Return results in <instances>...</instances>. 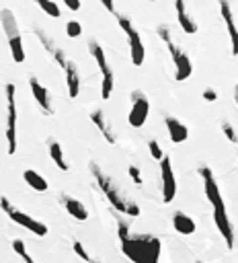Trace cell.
<instances>
[{
    "mask_svg": "<svg viewBox=\"0 0 238 263\" xmlns=\"http://www.w3.org/2000/svg\"><path fill=\"white\" fill-rule=\"evenodd\" d=\"M122 251L132 263H160V241L154 235H134L124 218H115Z\"/></svg>",
    "mask_w": 238,
    "mask_h": 263,
    "instance_id": "cell-1",
    "label": "cell"
},
{
    "mask_svg": "<svg viewBox=\"0 0 238 263\" xmlns=\"http://www.w3.org/2000/svg\"><path fill=\"white\" fill-rule=\"evenodd\" d=\"M199 175L203 179V191H205V197L207 202L212 204V210H214V222L220 230V235L226 243L228 249H234V228H232V222L228 218V210H226V204H224V197H222V191L218 187V181L212 173L210 167H201L199 169Z\"/></svg>",
    "mask_w": 238,
    "mask_h": 263,
    "instance_id": "cell-2",
    "label": "cell"
},
{
    "mask_svg": "<svg viewBox=\"0 0 238 263\" xmlns=\"http://www.w3.org/2000/svg\"><path fill=\"white\" fill-rule=\"evenodd\" d=\"M88 169H91V175H93V179L97 181L101 193L107 197V202H109L117 212H122V214H126V216H132V218H138V216H140V206H138L134 200H130V197H126V193L122 191V187H119V185L99 167L97 162H91V164H88Z\"/></svg>",
    "mask_w": 238,
    "mask_h": 263,
    "instance_id": "cell-3",
    "label": "cell"
},
{
    "mask_svg": "<svg viewBox=\"0 0 238 263\" xmlns=\"http://www.w3.org/2000/svg\"><path fill=\"white\" fill-rule=\"evenodd\" d=\"M156 33H158V37L164 41V46L168 50V56L172 58V64H174V80H178V82L187 80L193 74V64H191L187 52L172 39V33H170V29L166 25H158Z\"/></svg>",
    "mask_w": 238,
    "mask_h": 263,
    "instance_id": "cell-4",
    "label": "cell"
},
{
    "mask_svg": "<svg viewBox=\"0 0 238 263\" xmlns=\"http://www.w3.org/2000/svg\"><path fill=\"white\" fill-rule=\"evenodd\" d=\"M0 25L5 29V35L9 39V48H11V56L17 64L25 62V48H23V39H21V31H19V23L17 17L11 9H3L0 11Z\"/></svg>",
    "mask_w": 238,
    "mask_h": 263,
    "instance_id": "cell-5",
    "label": "cell"
},
{
    "mask_svg": "<svg viewBox=\"0 0 238 263\" xmlns=\"http://www.w3.org/2000/svg\"><path fill=\"white\" fill-rule=\"evenodd\" d=\"M88 52H91V56L95 58L99 70H101V76H103V80H101V97L107 101V99H111V93H113V86H115V74L111 70V66L107 64L105 50L101 48L99 41H95V39L88 41Z\"/></svg>",
    "mask_w": 238,
    "mask_h": 263,
    "instance_id": "cell-6",
    "label": "cell"
},
{
    "mask_svg": "<svg viewBox=\"0 0 238 263\" xmlns=\"http://www.w3.org/2000/svg\"><path fill=\"white\" fill-rule=\"evenodd\" d=\"M0 208H3V210L7 212V216H9L15 224L23 226L25 230H29V233H33L35 237H45V235H47V226H45L43 222L31 218L29 214H25V212H21V210H17V208L9 202V197L0 195Z\"/></svg>",
    "mask_w": 238,
    "mask_h": 263,
    "instance_id": "cell-7",
    "label": "cell"
},
{
    "mask_svg": "<svg viewBox=\"0 0 238 263\" xmlns=\"http://www.w3.org/2000/svg\"><path fill=\"white\" fill-rule=\"evenodd\" d=\"M119 27H122V31L128 35V43H130V56H132V64L134 66H142L144 60H146V48L142 43V37H140V33L138 29L132 25V21L126 17V15H115Z\"/></svg>",
    "mask_w": 238,
    "mask_h": 263,
    "instance_id": "cell-8",
    "label": "cell"
},
{
    "mask_svg": "<svg viewBox=\"0 0 238 263\" xmlns=\"http://www.w3.org/2000/svg\"><path fill=\"white\" fill-rule=\"evenodd\" d=\"M7 152L15 154L17 152V86L15 84H7Z\"/></svg>",
    "mask_w": 238,
    "mask_h": 263,
    "instance_id": "cell-9",
    "label": "cell"
},
{
    "mask_svg": "<svg viewBox=\"0 0 238 263\" xmlns=\"http://www.w3.org/2000/svg\"><path fill=\"white\" fill-rule=\"evenodd\" d=\"M150 115V101L148 97L142 93V91H134L132 93V109H130V115H128V121L132 127H142Z\"/></svg>",
    "mask_w": 238,
    "mask_h": 263,
    "instance_id": "cell-10",
    "label": "cell"
},
{
    "mask_svg": "<svg viewBox=\"0 0 238 263\" xmlns=\"http://www.w3.org/2000/svg\"><path fill=\"white\" fill-rule=\"evenodd\" d=\"M160 185H162V202L170 204L176 195V179H174L170 156H164L160 160Z\"/></svg>",
    "mask_w": 238,
    "mask_h": 263,
    "instance_id": "cell-11",
    "label": "cell"
},
{
    "mask_svg": "<svg viewBox=\"0 0 238 263\" xmlns=\"http://www.w3.org/2000/svg\"><path fill=\"white\" fill-rule=\"evenodd\" d=\"M35 35H37V39H39V43L43 46V50L49 54V58H53V62L60 66V68H66V64H68V56H66V52L60 48V46H55V41H53V37L49 35V33H45L41 27H35Z\"/></svg>",
    "mask_w": 238,
    "mask_h": 263,
    "instance_id": "cell-12",
    "label": "cell"
},
{
    "mask_svg": "<svg viewBox=\"0 0 238 263\" xmlns=\"http://www.w3.org/2000/svg\"><path fill=\"white\" fill-rule=\"evenodd\" d=\"M220 15L226 23V31H228V37H230V52L232 56L236 58L238 56V27H236V21H234V13H232V7L228 0H220Z\"/></svg>",
    "mask_w": 238,
    "mask_h": 263,
    "instance_id": "cell-13",
    "label": "cell"
},
{
    "mask_svg": "<svg viewBox=\"0 0 238 263\" xmlns=\"http://www.w3.org/2000/svg\"><path fill=\"white\" fill-rule=\"evenodd\" d=\"M91 121L97 125V129L103 134V138L107 140V144H115L117 142V134L111 125V121L107 119V113L103 109H93L91 111Z\"/></svg>",
    "mask_w": 238,
    "mask_h": 263,
    "instance_id": "cell-14",
    "label": "cell"
},
{
    "mask_svg": "<svg viewBox=\"0 0 238 263\" xmlns=\"http://www.w3.org/2000/svg\"><path fill=\"white\" fill-rule=\"evenodd\" d=\"M29 86H31V93H33V97H35V101L39 103L41 111H43L45 115H51V113H53V107H51L49 91H47V89L39 82V78H35V76L29 78Z\"/></svg>",
    "mask_w": 238,
    "mask_h": 263,
    "instance_id": "cell-15",
    "label": "cell"
},
{
    "mask_svg": "<svg viewBox=\"0 0 238 263\" xmlns=\"http://www.w3.org/2000/svg\"><path fill=\"white\" fill-rule=\"evenodd\" d=\"M164 125H166L168 138H170L172 144H183L189 138V129H187V125L181 119L168 115V117H164Z\"/></svg>",
    "mask_w": 238,
    "mask_h": 263,
    "instance_id": "cell-16",
    "label": "cell"
},
{
    "mask_svg": "<svg viewBox=\"0 0 238 263\" xmlns=\"http://www.w3.org/2000/svg\"><path fill=\"white\" fill-rule=\"evenodd\" d=\"M60 202H62L64 210H66L74 220H78V222L88 220V210H86V206H84L80 200H76V197H72V195H66V193H60Z\"/></svg>",
    "mask_w": 238,
    "mask_h": 263,
    "instance_id": "cell-17",
    "label": "cell"
},
{
    "mask_svg": "<svg viewBox=\"0 0 238 263\" xmlns=\"http://www.w3.org/2000/svg\"><path fill=\"white\" fill-rule=\"evenodd\" d=\"M174 11H176V21H178V25H181V29L185 33H189V35L197 33V23L187 13V3H185V0H174Z\"/></svg>",
    "mask_w": 238,
    "mask_h": 263,
    "instance_id": "cell-18",
    "label": "cell"
},
{
    "mask_svg": "<svg viewBox=\"0 0 238 263\" xmlns=\"http://www.w3.org/2000/svg\"><path fill=\"white\" fill-rule=\"evenodd\" d=\"M172 228L176 230L178 235H185V237H189V235H193L195 230H197V224H195V220L189 216V214H185V212H174L172 214Z\"/></svg>",
    "mask_w": 238,
    "mask_h": 263,
    "instance_id": "cell-19",
    "label": "cell"
},
{
    "mask_svg": "<svg viewBox=\"0 0 238 263\" xmlns=\"http://www.w3.org/2000/svg\"><path fill=\"white\" fill-rule=\"evenodd\" d=\"M64 74H66V86H68V95L72 99H76L80 95V74H78V66L68 60L66 68H64Z\"/></svg>",
    "mask_w": 238,
    "mask_h": 263,
    "instance_id": "cell-20",
    "label": "cell"
},
{
    "mask_svg": "<svg viewBox=\"0 0 238 263\" xmlns=\"http://www.w3.org/2000/svg\"><path fill=\"white\" fill-rule=\"evenodd\" d=\"M23 179H25V183L31 187V189H35V191H39V193H43V191H47L49 189V183H47V179H43L37 171H33V169H27L25 173H23Z\"/></svg>",
    "mask_w": 238,
    "mask_h": 263,
    "instance_id": "cell-21",
    "label": "cell"
},
{
    "mask_svg": "<svg viewBox=\"0 0 238 263\" xmlns=\"http://www.w3.org/2000/svg\"><path fill=\"white\" fill-rule=\"evenodd\" d=\"M49 156H51L53 164H55L60 171H68V169H70V164H68L66 156H64V152H62V146H60L57 140H49Z\"/></svg>",
    "mask_w": 238,
    "mask_h": 263,
    "instance_id": "cell-22",
    "label": "cell"
},
{
    "mask_svg": "<svg viewBox=\"0 0 238 263\" xmlns=\"http://www.w3.org/2000/svg\"><path fill=\"white\" fill-rule=\"evenodd\" d=\"M33 3H37V5H39V9H41L45 15L53 17V19H57L60 15H62V11L57 9V5L53 3V0H33Z\"/></svg>",
    "mask_w": 238,
    "mask_h": 263,
    "instance_id": "cell-23",
    "label": "cell"
},
{
    "mask_svg": "<svg viewBox=\"0 0 238 263\" xmlns=\"http://www.w3.org/2000/svg\"><path fill=\"white\" fill-rule=\"evenodd\" d=\"M13 249H15V253H17L25 263H37L31 255H29V251H27V247H25V243H23L21 239H13Z\"/></svg>",
    "mask_w": 238,
    "mask_h": 263,
    "instance_id": "cell-24",
    "label": "cell"
},
{
    "mask_svg": "<svg viewBox=\"0 0 238 263\" xmlns=\"http://www.w3.org/2000/svg\"><path fill=\"white\" fill-rule=\"evenodd\" d=\"M148 150H150V156H152L154 160H158V162L166 156V154H164V150L160 148V144H158L156 140H148Z\"/></svg>",
    "mask_w": 238,
    "mask_h": 263,
    "instance_id": "cell-25",
    "label": "cell"
},
{
    "mask_svg": "<svg viewBox=\"0 0 238 263\" xmlns=\"http://www.w3.org/2000/svg\"><path fill=\"white\" fill-rule=\"evenodd\" d=\"M72 247H74V253H76L82 261H86V263H99V261H95L91 255H88V251L84 249V245H82L80 241H74V245H72Z\"/></svg>",
    "mask_w": 238,
    "mask_h": 263,
    "instance_id": "cell-26",
    "label": "cell"
},
{
    "mask_svg": "<svg viewBox=\"0 0 238 263\" xmlns=\"http://www.w3.org/2000/svg\"><path fill=\"white\" fill-rule=\"evenodd\" d=\"M222 132H224V136L228 138V142H232V144H238V132L234 129V125H232V123H228V121H222Z\"/></svg>",
    "mask_w": 238,
    "mask_h": 263,
    "instance_id": "cell-27",
    "label": "cell"
},
{
    "mask_svg": "<svg viewBox=\"0 0 238 263\" xmlns=\"http://www.w3.org/2000/svg\"><path fill=\"white\" fill-rule=\"evenodd\" d=\"M66 35L72 37V39L80 37V35H82V25H80L78 21H70V23H66Z\"/></svg>",
    "mask_w": 238,
    "mask_h": 263,
    "instance_id": "cell-28",
    "label": "cell"
},
{
    "mask_svg": "<svg viewBox=\"0 0 238 263\" xmlns=\"http://www.w3.org/2000/svg\"><path fill=\"white\" fill-rule=\"evenodd\" d=\"M128 173H130V177H132V181H134L136 185H142V183H144V179H142V173H140V169L136 167V164H130Z\"/></svg>",
    "mask_w": 238,
    "mask_h": 263,
    "instance_id": "cell-29",
    "label": "cell"
},
{
    "mask_svg": "<svg viewBox=\"0 0 238 263\" xmlns=\"http://www.w3.org/2000/svg\"><path fill=\"white\" fill-rule=\"evenodd\" d=\"M201 97H203V101H207V103H216L218 101V91L216 89H205L201 93Z\"/></svg>",
    "mask_w": 238,
    "mask_h": 263,
    "instance_id": "cell-30",
    "label": "cell"
},
{
    "mask_svg": "<svg viewBox=\"0 0 238 263\" xmlns=\"http://www.w3.org/2000/svg\"><path fill=\"white\" fill-rule=\"evenodd\" d=\"M99 3L107 9V13H111V15H117V11H115V0H99Z\"/></svg>",
    "mask_w": 238,
    "mask_h": 263,
    "instance_id": "cell-31",
    "label": "cell"
},
{
    "mask_svg": "<svg viewBox=\"0 0 238 263\" xmlns=\"http://www.w3.org/2000/svg\"><path fill=\"white\" fill-rule=\"evenodd\" d=\"M64 5H66V9H70V11H78V9H80V0H64Z\"/></svg>",
    "mask_w": 238,
    "mask_h": 263,
    "instance_id": "cell-32",
    "label": "cell"
},
{
    "mask_svg": "<svg viewBox=\"0 0 238 263\" xmlns=\"http://www.w3.org/2000/svg\"><path fill=\"white\" fill-rule=\"evenodd\" d=\"M234 101H236V105H238V84L234 86Z\"/></svg>",
    "mask_w": 238,
    "mask_h": 263,
    "instance_id": "cell-33",
    "label": "cell"
},
{
    "mask_svg": "<svg viewBox=\"0 0 238 263\" xmlns=\"http://www.w3.org/2000/svg\"><path fill=\"white\" fill-rule=\"evenodd\" d=\"M148 3H156V0H148Z\"/></svg>",
    "mask_w": 238,
    "mask_h": 263,
    "instance_id": "cell-34",
    "label": "cell"
},
{
    "mask_svg": "<svg viewBox=\"0 0 238 263\" xmlns=\"http://www.w3.org/2000/svg\"><path fill=\"white\" fill-rule=\"evenodd\" d=\"M195 263H203V261H195Z\"/></svg>",
    "mask_w": 238,
    "mask_h": 263,
    "instance_id": "cell-35",
    "label": "cell"
}]
</instances>
